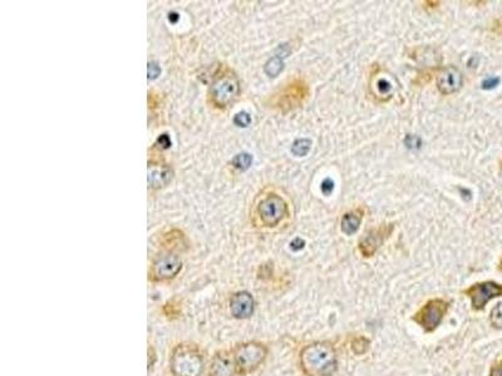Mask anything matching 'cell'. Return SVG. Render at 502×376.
Segmentation results:
<instances>
[{
    "label": "cell",
    "instance_id": "obj_1",
    "mask_svg": "<svg viewBox=\"0 0 502 376\" xmlns=\"http://www.w3.org/2000/svg\"><path fill=\"white\" fill-rule=\"evenodd\" d=\"M300 365L306 376H331L337 370V354L328 343H314L301 350Z\"/></svg>",
    "mask_w": 502,
    "mask_h": 376
},
{
    "label": "cell",
    "instance_id": "obj_2",
    "mask_svg": "<svg viewBox=\"0 0 502 376\" xmlns=\"http://www.w3.org/2000/svg\"><path fill=\"white\" fill-rule=\"evenodd\" d=\"M204 368V355L196 345L180 344L172 350L170 359L172 375L201 376Z\"/></svg>",
    "mask_w": 502,
    "mask_h": 376
},
{
    "label": "cell",
    "instance_id": "obj_3",
    "mask_svg": "<svg viewBox=\"0 0 502 376\" xmlns=\"http://www.w3.org/2000/svg\"><path fill=\"white\" fill-rule=\"evenodd\" d=\"M233 357L237 375H248L264 363L267 355V346L258 341H249L234 348Z\"/></svg>",
    "mask_w": 502,
    "mask_h": 376
},
{
    "label": "cell",
    "instance_id": "obj_4",
    "mask_svg": "<svg viewBox=\"0 0 502 376\" xmlns=\"http://www.w3.org/2000/svg\"><path fill=\"white\" fill-rule=\"evenodd\" d=\"M240 92L239 79L231 70L221 72L211 83L210 101L217 108L223 109L235 101Z\"/></svg>",
    "mask_w": 502,
    "mask_h": 376
},
{
    "label": "cell",
    "instance_id": "obj_5",
    "mask_svg": "<svg viewBox=\"0 0 502 376\" xmlns=\"http://www.w3.org/2000/svg\"><path fill=\"white\" fill-rule=\"evenodd\" d=\"M447 310L448 302H446L445 300H431L414 315V322H417L425 332H434L442 322Z\"/></svg>",
    "mask_w": 502,
    "mask_h": 376
},
{
    "label": "cell",
    "instance_id": "obj_6",
    "mask_svg": "<svg viewBox=\"0 0 502 376\" xmlns=\"http://www.w3.org/2000/svg\"><path fill=\"white\" fill-rule=\"evenodd\" d=\"M258 215L264 226L274 227L279 224L288 215V206L283 198L272 193L261 199L258 206Z\"/></svg>",
    "mask_w": 502,
    "mask_h": 376
},
{
    "label": "cell",
    "instance_id": "obj_7",
    "mask_svg": "<svg viewBox=\"0 0 502 376\" xmlns=\"http://www.w3.org/2000/svg\"><path fill=\"white\" fill-rule=\"evenodd\" d=\"M464 295L470 297L475 310H483L489 300L502 296V285L494 281L478 282L464 290Z\"/></svg>",
    "mask_w": 502,
    "mask_h": 376
},
{
    "label": "cell",
    "instance_id": "obj_8",
    "mask_svg": "<svg viewBox=\"0 0 502 376\" xmlns=\"http://www.w3.org/2000/svg\"><path fill=\"white\" fill-rule=\"evenodd\" d=\"M182 268V261L175 254L161 255L153 261L151 276L155 281H167L175 279Z\"/></svg>",
    "mask_w": 502,
    "mask_h": 376
},
{
    "label": "cell",
    "instance_id": "obj_9",
    "mask_svg": "<svg viewBox=\"0 0 502 376\" xmlns=\"http://www.w3.org/2000/svg\"><path fill=\"white\" fill-rule=\"evenodd\" d=\"M306 95H308L306 84L303 81H294L280 92L275 104L278 108L288 112L290 109L297 108L304 102Z\"/></svg>",
    "mask_w": 502,
    "mask_h": 376
},
{
    "label": "cell",
    "instance_id": "obj_10",
    "mask_svg": "<svg viewBox=\"0 0 502 376\" xmlns=\"http://www.w3.org/2000/svg\"><path fill=\"white\" fill-rule=\"evenodd\" d=\"M392 230L393 226L388 224V226H381L377 230L369 231L368 235L359 243V250L362 255L366 257L375 255V251L381 247L382 243H384L388 236L392 234Z\"/></svg>",
    "mask_w": 502,
    "mask_h": 376
},
{
    "label": "cell",
    "instance_id": "obj_11",
    "mask_svg": "<svg viewBox=\"0 0 502 376\" xmlns=\"http://www.w3.org/2000/svg\"><path fill=\"white\" fill-rule=\"evenodd\" d=\"M210 376H235L236 371L235 361L233 352L229 351H219L211 360Z\"/></svg>",
    "mask_w": 502,
    "mask_h": 376
},
{
    "label": "cell",
    "instance_id": "obj_12",
    "mask_svg": "<svg viewBox=\"0 0 502 376\" xmlns=\"http://www.w3.org/2000/svg\"><path fill=\"white\" fill-rule=\"evenodd\" d=\"M255 301L246 291L233 295L230 300V311L235 319H248L254 313Z\"/></svg>",
    "mask_w": 502,
    "mask_h": 376
},
{
    "label": "cell",
    "instance_id": "obj_13",
    "mask_svg": "<svg viewBox=\"0 0 502 376\" xmlns=\"http://www.w3.org/2000/svg\"><path fill=\"white\" fill-rule=\"evenodd\" d=\"M462 74L458 70V68L450 65L446 67L437 77V87L439 92L444 95H452L455 92H457L462 87Z\"/></svg>",
    "mask_w": 502,
    "mask_h": 376
},
{
    "label": "cell",
    "instance_id": "obj_14",
    "mask_svg": "<svg viewBox=\"0 0 502 376\" xmlns=\"http://www.w3.org/2000/svg\"><path fill=\"white\" fill-rule=\"evenodd\" d=\"M172 179V171L167 166L150 165L148 168V183L152 188H159L167 185Z\"/></svg>",
    "mask_w": 502,
    "mask_h": 376
},
{
    "label": "cell",
    "instance_id": "obj_15",
    "mask_svg": "<svg viewBox=\"0 0 502 376\" xmlns=\"http://www.w3.org/2000/svg\"><path fill=\"white\" fill-rule=\"evenodd\" d=\"M361 221H362V217L356 212L344 215L342 218V231L347 235H353L359 229Z\"/></svg>",
    "mask_w": 502,
    "mask_h": 376
},
{
    "label": "cell",
    "instance_id": "obj_16",
    "mask_svg": "<svg viewBox=\"0 0 502 376\" xmlns=\"http://www.w3.org/2000/svg\"><path fill=\"white\" fill-rule=\"evenodd\" d=\"M284 68V62L281 58L275 56V57L270 58L265 64V73H267L269 77H276L278 74H280V72Z\"/></svg>",
    "mask_w": 502,
    "mask_h": 376
},
{
    "label": "cell",
    "instance_id": "obj_17",
    "mask_svg": "<svg viewBox=\"0 0 502 376\" xmlns=\"http://www.w3.org/2000/svg\"><path fill=\"white\" fill-rule=\"evenodd\" d=\"M311 147H312V142L309 140H295L292 145V152L298 157H303L311 151Z\"/></svg>",
    "mask_w": 502,
    "mask_h": 376
},
{
    "label": "cell",
    "instance_id": "obj_18",
    "mask_svg": "<svg viewBox=\"0 0 502 376\" xmlns=\"http://www.w3.org/2000/svg\"><path fill=\"white\" fill-rule=\"evenodd\" d=\"M253 163V157L249 154H240L235 156V158L233 160V165L235 167L236 170H240V171H245L248 170L249 167L251 166Z\"/></svg>",
    "mask_w": 502,
    "mask_h": 376
},
{
    "label": "cell",
    "instance_id": "obj_19",
    "mask_svg": "<svg viewBox=\"0 0 502 376\" xmlns=\"http://www.w3.org/2000/svg\"><path fill=\"white\" fill-rule=\"evenodd\" d=\"M489 321H491V325L496 327V329H500L502 330V302L497 304L489 315Z\"/></svg>",
    "mask_w": 502,
    "mask_h": 376
},
{
    "label": "cell",
    "instance_id": "obj_20",
    "mask_svg": "<svg viewBox=\"0 0 502 376\" xmlns=\"http://www.w3.org/2000/svg\"><path fill=\"white\" fill-rule=\"evenodd\" d=\"M369 340L366 338H358L353 341L352 349L356 352V355H362L369 349Z\"/></svg>",
    "mask_w": 502,
    "mask_h": 376
},
{
    "label": "cell",
    "instance_id": "obj_21",
    "mask_svg": "<svg viewBox=\"0 0 502 376\" xmlns=\"http://www.w3.org/2000/svg\"><path fill=\"white\" fill-rule=\"evenodd\" d=\"M234 123L237 127H248L249 124L251 123V117L246 112H240L235 115Z\"/></svg>",
    "mask_w": 502,
    "mask_h": 376
},
{
    "label": "cell",
    "instance_id": "obj_22",
    "mask_svg": "<svg viewBox=\"0 0 502 376\" xmlns=\"http://www.w3.org/2000/svg\"><path fill=\"white\" fill-rule=\"evenodd\" d=\"M159 73H161V70H159V65L156 63H150V65H148V77H150V79L159 77Z\"/></svg>",
    "mask_w": 502,
    "mask_h": 376
},
{
    "label": "cell",
    "instance_id": "obj_23",
    "mask_svg": "<svg viewBox=\"0 0 502 376\" xmlns=\"http://www.w3.org/2000/svg\"><path fill=\"white\" fill-rule=\"evenodd\" d=\"M333 190H334V182L331 179H324L323 183H322V191L327 193V195H329Z\"/></svg>",
    "mask_w": 502,
    "mask_h": 376
},
{
    "label": "cell",
    "instance_id": "obj_24",
    "mask_svg": "<svg viewBox=\"0 0 502 376\" xmlns=\"http://www.w3.org/2000/svg\"><path fill=\"white\" fill-rule=\"evenodd\" d=\"M499 82H500L499 78H489V79L483 81V87L485 90H491V88H495Z\"/></svg>",
    "mask_w": 502,
    "mask_h": 376
},
{
    "label": "cell",
    "instance_id": "obj_25",
    "mask_svg": "<svg viewBox=\"0 0 502 376\" xmlns=\"http://www.w3.org/2000/svg\"><path fill=\"white\" fill-rule=\"evenodd\" d=\"M157 143H159V147H162V148H165V149L166 148H170V147H171V140H170V137H168L167 134L159 136Z\"/></svg>",
    "mask_w": 502,
    "mask_h": 376
},
{
    "label": "cell",
    "instance_id": "obj_26",
    "mask_svg": "<svg viewBox=\"0 0 502 376\" xmlns=\"http://www.w3.org/2000/svg\"><path fill=\"white\" fill-rule=\"evenodd\" d=\"M377 88L381 92L382 95H384L387 90H391V84L388 83L387 81L381 79V81H378V83H377Z\"/></svg>",
    "mask_w": 502,
    "mask_h": 376
},
{
    "label": "cell",
    "instance_id": "obj_27",
    "mask_svg": "<svg viewBox=\"0 0 502 376\" xmlns=\"http://www.w3.org/2000/svg\"><path fill=\"white\" fill-rule=\"evenodd\" d=\"M489 376H502V360L491 368Z\"/></svg>",
    "mask_w": 502,
    "mask_h": 376
},
{
    "label": "cell",
    "instance_id": "obj_28",
    "mask_svg": "<svg viewBox=\"0 0 502 376\" xmlns=\"http://www.w3.org/2000/svg\"><path fill=\"white\" fill-rule=\"evenodd\" d=\"M292 250H300L304 247V241H301L300 238H297L294 243H292Z\"/></svg>",
    "mask_w": 502,
    "mask_h": 376
}]
</instances>
